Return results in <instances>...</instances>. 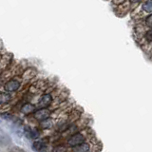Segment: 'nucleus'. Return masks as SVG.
<instances>
[{
    "instance_id": "1",
    "label": "nucleus",
    "mask_w": 152,
    "mask_h": 152,
    "mask_svg": "<svg viewBox=\"0 0 152 152\" xmlns=\"http://www.w3.org/2000/svg\"><path fill=\"white\" fill-rule=\"evenodd\" d=\"M85 140H86V135L83 132H76L75 134L71 135L69 138L68 141H66V145L70 147H74V146L84 142Z\"/></svg>"
},
{
    "instance_id": "2",
    "label": "nucleus",
    "mask_w": 152,
    "mask_h": 152,
    "mask_svg": "<svg viewBox=\"0 0 152 152\" xmlns=\"http://www.w3.org/2000/svg\"><path fill=\"white\" fill-rule=\"evenodd\" d=\"M52 101H53V97L50 93H45L39 98L37 102L36 107L37 108H47L48 107H50Z\"/></svg>"
},
{
    "instance_id": "3",
    "label": "nucleus",
    "mask_w": 152,
    "mask_h": 152,
    "mask_svg": "<svg viewBox=\"0 0 152 152\" xmlns=\"http://www.w3.org/2000/svg\"><path fill=\"white\" fill-rule=\"evenodd\" d=\"M33 118L35 119L36 121L38 122H42L46 120V119L50 118L51 115V111L50 110L49 108H37L36 111L32 114Z\"/></svg>"
},
{
    "instance_id": "4",
    "label": "nucleus",
    "mask_w": 152,
    "mask_h": 152,
    "mask_svg": "<svg viewBox=\"0 0 152 152\" xmlns=\"http://www.w3.org/2000/svg\"><path fill=\"white\" fill-rule=\"evenodd\" d=\"M21 83L17 79H12L4 85V90L7 92H15L20 88Z\"/></svg>"
},
{
    "instance_id": "5",
    "label": "nucleus",
    "mask_w": 152,
    "mask_h": 152,
    "mask_svg": "<svg viewBox=\"0 0 152 152\" xmlns=\"http://www.w3.org/2000/svg\"><path fill=\"white\" fill-rule=\"evenodd\" d=\"M37 109V107L35 104L31 103H26L24 104L20 108V112L23 115H30V114H33Z\"/></svg>"
},
{
    "instance_id": "6",
    "label": "nucleus",
    "mask_w": 152,
    "mask_h": 152,
    "mask_svg": "<svg viewBox=\"0 0 152 152\" xmlns=\"http://www.w3.org/2000/svg\"><path fill=\"white\" fill-rule=\"evenodd\" d=\"M89 151H90V145L86 142L72 147V152H89Z\"/></svg>"
},
{
    "instance_id": "7",
    "label": "nucleus",
    "mask_w": 152,
    "mask_h": 152,
    "mask_svg": "<svg viewBox=\"0 0 152 152\" xmlns=\"http://www.w3.org/2000/svg\"><path fill=\"white\" fill-rule=\"evenodd\" d=\"M54 123L55 120L53 118H48L46 120L40 122V127L43 128V129H50L52 126H54Z\"/></svg>"
},
{
    "instance_id": "8",
    "label": "nucleus",
    "mask_w": 152,
    "mask_h": 152,
    "mask_svg": "<svg viewBox=\"0 0 152 152\" xmlns=\"http://www.w3.org/2000/svg\"><path fill=\"white\" fill-rule=\"evenodd\" d=\"M11 100H12V95L10 94V92H7V91L1 92V95H0V103H1L2 106L10 103Z\"/></svg>"
},
{
    "instance_id": "9",
    "label": "nucleus",
    "mask_w": 152,
    "mask_h": 152,
    "mask_svg": "<svg viewBox=\"0 0 152 152\" xmlns=\"http://www.w3.org/2000/svg\"><path fill=\"white\" fill-rule=\"evenodd\" d=\"M44 146H45L44 142L40 141V140H36L33 142V144H32V148L36 151H40L41 149L44 148Z\"/></svg>"
},
{
    "instance_id": "10",
    "label": "nucleus",
    "mask_w": 152,
    "mask_h": 152,
    "mask_svg": "<svg viewBox=\"0 0 152 152\" xmlns=\"http://www.w3.org/2000/svg\"><path fill=\"white\" fill-rule=\"evenodd\" d=\"M142 9L145 10L146 12H152V0H147L142 5Z\"/></svg>"
},
{
    "instance_id": "11",
    "label": "nucleus",
    "mask_w": 152,
    "mask_h": 152,
    "mask_svg": "<svg viewBox=\"0 0 152 152\" xmlns=\"http://www.w3.org/2000/svg\"><path fill=\"white\" fill-rule=\"evenodd\" d=\"M145 39L147 41H149V42L152 41V28L145 33Z\"/></svg>"
},
{
    "instance_id": "12",
    "label": "nucleus",
    "mask_w": 152,
    "mask_h": 152,
    "mask_svg": "<svg viewBox=\"0 0 152 152\" xmlns=\"http://www.w3.org/2000/svg\"><path fill=\"white\" fill-rule=\"evenodd\" d=\"M145 23H146V25L148 26V27L152 28V14H151V15H149L148 17L146 18Z\"/></svg>"
},
{
    "instance_id": "13",
    "label": "nucleus",
    "mask_w": 152,
    "mask_h": 152,
    "mask_svg": "<svg viewBox=\"0 0 152 152\" xmlns=\"http://www.w3.org/2000/svg\"><path fill=\"white\" fill-rule=\"evenodd\" d=\"M131 2H138V1H140V0H130Z\"/></svg>"
}]
</instances>
